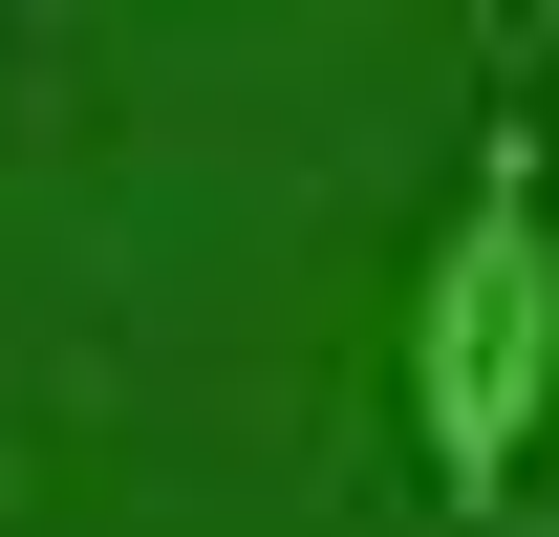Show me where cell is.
<instances>
[{
  "instance_id": "6da1fadb",
  "label": "cell",
  "mask_w": 559,
  "mask_h": 537,
  "mask_svg": "<svg viewBox=\"0 0 559 537\" xmlns=\"http://www.w3.org/2000/svg\"><path fill=\"white\" fill-rule=\"evenodd\" d=\"M538 408H559V130L495 65L474 151H452V215L409 259V473L495 537L538 494Z\"/></svg>"
},
{
  "instance_id": "7a4b0ae2",
  "label": "cell",
  "mask_w": 559,
  "mask_h": 537,
  "mask_svg": "<svg viewBox=\"0 0 559 537\" xmlns=\"http://www.w3.org/2000/svg\"><path fill=\"white\" fill-rule=\"evenodd\" d=\"M495 537H559V516H538V494H516V516H495Z\"/></svg>"
}]
</instances>
